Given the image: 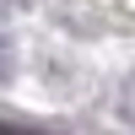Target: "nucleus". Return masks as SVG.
Returning <instances> with one entry per match:
<instances>
[{
  "label": "nucleus",
  "instance_id": "nucleus-1",
  "mask_svg": "<svg viewBox=\"0 0 135 135\" xmlns=\"http://www.w3.org/2000/svg\"><path fill=\"white\" fill-rule=\"evenodd\" d=\"M0 135H54V130H32V124H11V119H0Z\"/></svg>",
  "mask_w": 135,
  "mask_h": 135
},
{
  "label": "nucleus",
  "instance_id": "nucleus-2",
  "mask_svg": "<svg viewBox=\"0 0 135 135\" xmlns=\"http://www.w3.org/2000/svg\"><path fill=\"white\" fill-rule=\"evenodd\" d=\"M0 70H6V38H0Z\"/></svg>",
  "mask_w": 135,
  "mask_h": 135
}]
</instances>
